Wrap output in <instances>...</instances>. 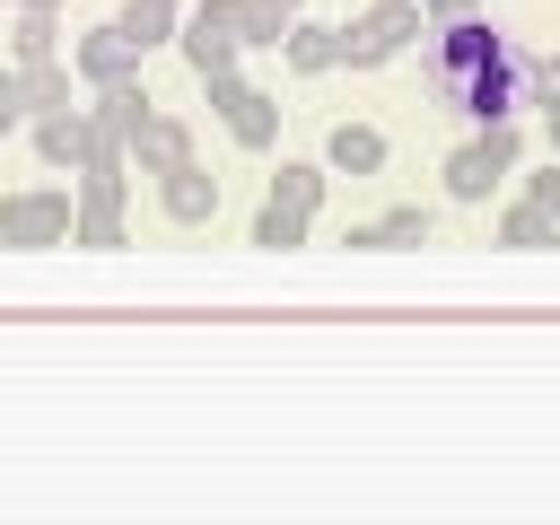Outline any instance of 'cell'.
Returning <instances> with one entry per match:
<instances>
[{
	"label": "cell",
	"instance_id": "52a82bcc",
	"mask_svg": "<svg viewBox=\"0 0 560 525\" xmlns=\"http://www.w3.org/2000/svg\"><path fill=\"white\" fill-rule=\"evenodd\" d=\"M70 70H79L88 88H122V79H140V44H131L122 26H88V35L70 44Z\"/></svg>",
	"mask_w": 560,
	"mask_h": 525
},
{
	"label": "cell",
	"instance_id": "d4e9b609",
	"mask_svg": "<svg viewBox=\"0 0 560 525\" xmlns=\"http://www.w3.org/2000/svg\"><path fill=\"white\" fill-rule=\"evenodd\" d=\"M18 9H26V0H18ZM35 9H61V0H35Z\"/></svg>",
	"mask_w": 560,
	"mask_h": 525
},
{
	"label": "cell",
	"instance_id": "484cf974",
	"mask_svg": "<svg viewBox=\"0 0 560 525\" xmlns=\"http://www.w3.org/2000/svg\"><path fill=\"white\" fill-rule=\"evenodd\" d=\"M551 70H560V52H551Z\"/></svg>",
	"mask_w": 560,
	"mask_h": 525
},
{
	"label": "cell",
	"instance_id": "ba28073f",
	"mask_svg": "<svg viewBox=\"0 0 560 525\" xmlns=\"http://www.w3.org/2000/svg\"><path fill=\"white\" fill-rule=\"evenodd\" d=\"M149 114H158V105H149V88H140V79H122V88H96V96H88V131H96V149H122V158H131V131H140Z\"/></svg>",
	"mask_w": 560,
	"mask_h": 525
},
{
	"label": "cell",
	"instance_id": "ffe728a7",
	"mask_svg": "<svg viewBox=\"0 0 560 525\" xmlns=\"http://www.w3.org/2000/svg\"><path fill=\"white\" fill-rule=\"evenodd\" d=\"M298 0H245V44H289Z\"/></svg>",
	"mask_w": 560,
	"mask_h": 525
},
{
	"label": "cell",
	"instance_id": "603a6c76",
	"mask_svg": "<svg viewBox=\"0 0 560 525\" xmlns=\"http://www.w3.org/2000/svg\"><path fill=\"white\" fill-rule=\"evenodd\" d=\"M429 18H464V9H481V0H420Z\"/></svg>",
	"mask_w": 560,
	"mask_h": 525
},
{
	"label": "cell",
	"instance_id": "7402d4cb",
	"mask_svg": "<svg viewBox=\"0 0 560 525\" xmlns=\"http://www.w3.org/2000/svg\"><path fill=\"white\" fill-rule=\"evenodd\" d=\"M525 192H534V201H542V210H560V158H551V166H542V175H525Z\"/></svg>",
	"mask_w": 560,
	"mask_h": 525
},
{
	"label": "cell",
	"instance_id": "277c9868",
	"mask_svg": "<svg viewBox=\"0 0 560 525\" xmlns=\"http://www.w3.org/2000/svg\"><path fill=\"white\" fill-rule=\"evenodd\" d=\"M175 52L192 61V79L236 70V52H245V0H192L184 26H175Z\"/></svg>",
	"mask_w": 560,
	"mask_h": 525
},
{
	"label": "cell",
	"instance_id": "5b68a950",
	"mask_svg": "<svg viewBox=\"0 0 560 525\" xmlns=\"http://www.w3.org/2000/svg\"><path fill=\"white\" fill-rule=\"evenodd\" d=\"M70 228H79V192L35 184V192H9V201H0V245H18V254H35V245H70Z\"/></svg>",
	"mask_w": 560,
	"mask_h": 525
},
{
	"label": "cell",
	"instance_id": "ac0fdd59",
	"mask_svg": "<svg viewBox=\"0 0 560 525\" xmlns=\"http://www.w3.org/2000/svg\"><path fill=\"white\" fill-rule=\"evenodd\" d=\"M262 201H280V210H306V219H315V201H324V166H298V158H289V166L271 175V192H262Z\"/></svg>",
	"mask_w": 560,
	"mask_h": 525
},
{
	"label": "cell",
	"instance_id": "e0dca14e",
	"mask_svg": "<svg viewBox=\"0 0 560 525\" xmlns=\"http://www.w3.org/2000/svg\"><path fill=\"white\" fill-rule=\"evenodd\" d=\"M499 245H525V254H534V245H560V210H542L534 192H525V201H508V219H499Z\"/></svg>",
	"mask_w": 560,
	"mask_h": 525
},
{
	"label": "cell",
	"instance_id": "9c48e42d",
	"mask_svg": "<svg viewBox=\"0 0 560 525\" xmlns=\"http://www.w3.org/2000/svg\"><path fill=\"white\" fill-rule=\"evenodd\" d=\"M158 201H166V219H175V228H201V219L219 210V175H210L201 158H184V166H166V175H158Z\"/></svg>",
	"mask_w": 560,
	"mask_h": 525
},
{
	"label": "cell",
	"instance_id": "7a4b0ae2",
	"mask_svg": "<svg viewBox=\"0 0 560 525\" xmlns=\"http://www.w3.org/2000/svg\"><path fill=\"white\" fill-rule=\"evenodd\" d=\"M420 35H429V9H420V0H376L368 18L341 26V70H376V61L411 52Z\"/></svg>",
	"mask_w": 560,
	"mask_h": 525
},
{
	"label": "cell",
	"instance_id": "3957f363",
	"mask_svg": "<svg viewBox=\"0 0 560 525\" xmlns=\"http://www.w3.org/2000/svg\"><path fill=\"white\" fill-rule=\"evenodd\" d=\"M516 158H525L516 114H508V122H481V131L446 158V192H455V201H490V184H499V175H516Z\"/></svg>",
	"mask_w": 560,
	"mask_h": 525
},
{
	"label": "cell",
	"instance_id": "8992f818",
	"mask_svg": "<svg viewBox=\"0 0 560 525\" xmlns=\"http://www.w3.org/2000/svg\"><path fill=\"white\" fill-rule=\"evenodd\" d=\"M201 88H210V114L236 131V149H271L280 140V96H262L245 70H210Z\"/></svg>",
	"mask_w": 560,
	"mask_h": 525
},
{
	"label": "cell",
	"instance_id": "d6986e66",
	"mask_svg": "<svg viewBox=\"0 0 560 525\" xmlns=\"http://www.w3.org/2000/svg\"><path fill=\"white\" fill-rule=\"evenodd\" d=\"M26 105H35V114H79V105H70V70H61V61H35V70H26Z\"/></svg>",
	"mask_w": 560,
	"mask_h": 525
},
{
	"label": "cell",
	"instance_id": "7c38bea8",
	"mask_svg": "<svg viewBox=\"0 0 560 525\" xmlns=\"http://www.w3.org/2000/svg\"><path fill=\"white\" fill-rule=\"evenodd\" d=\"M184 158H192V131H184L175 114H149V122L131 131V166H140V175H166V166H184Z\"/></svg>",
	"mask_w": 560,
	"mask_h": 525
},
{
	"label": "cell",
	"instance_id": "5bb4252c",
	"mask_svg": "<svg viewBox=\"0 0 560 525\" xmlns=\"http://www.w3.org/2000/svg\"><path fill=\"white\" fill-rule=\"evenodd\" d=\"M324 166H341V175H376V166H385V131H376V122H332Z\"/></svg>",
	"mask_w": 560,
	"mask_h": 525
},
{
	"label": "cell",
	"instance_id": "9a60e30c",
	"mask_svg": "<svg viewBox=\"0 0 560 525\" xmlns=\"http://www.w3.org/2000/svg\"><path fill=\"white\" fill-rule=\"evenodd\" d=\"M140 52H158V44H175V26H184V0H122V18H114Z\"/></svg>",
	"mask_w": 560,
	"mask_h": 525
},
{
	"label": "cell",
	"instance_id": "2e32d148",
	"mask_svg": "<svg viewBox=\"0 0 560 525\" xmlns=\"http://www.w3.org/2000/svg\"><path fill=\"white\" fill-rule=\"evenodd\" d=\"M280 52H289V70H306V79H315V70H341V26H315V18H298Z\"/></svg>",
	"mask_w": 560,
	"mask_h": 525
},
{
	"label": "cell",
	"instance_id": "4316f807",
	"mask_svg": "<svg viewBox=\"0 0 560 525\" xmlns=\"http://www.w3.org/2000/svg\"><path fill=\"white\" fill-rule=\"evenodd\" d=\"M0 140H9V131H0Z\"/></svg>",
	"mask_w": 560,
	"mask_h": 525
},
{
	"label": "cell",
	"instance_id": "6da1fadb",
	"mask_svg": "<svg viewBox=\"0 0 560 525\" xmlns=\"http://www.w3.org/2000/svg\"><path fill=\"white\" fill-rule=\"evenodd\" d=\"M525 44H508L481 9H464V18H429V52H420V79H429V96L446 105V114H464L472 131L481 122H508L516 105H525Z\"/></svg>",
	"mask_w": 560,
	"mask_h": 525
},
{
	"label": "cell",
	"instance_id": "cb8c5ba5",
	"mask_svg": "<svg viewBox=\"0 0 560 525\" xmlns=\"http://www.w3.org/2000/svg\"><path fill=\"white\" fill-rule=\"evenodd\" d=\"M542 122H551V158H560V96H551V105H542Z\"/></svg>",
	"mask_w": 560,
	"mask_h": 525
},
{
	"label": "cell",
	"instance_id": "83f0119b",
	"mask_svg": "<svg viewBox=\"0 0 560 525\" xmlns=\"http://www.w3.org/2000/svg\"><path fill=\"white\" fill-rule=\"evenodd\" d=\"M9 9H18V0H9Z\"/></svg>",
	"mask_w": 560,
	"mask_h": 525
},
{
	"label": "cell",
	"instance_id": "8fae6325",
	"mask_svg": "<svg viewBox=\"0 0 560 525\" xmlns=\"http://www.w3.org/2000/svg\"><path fill=\"white\" fill-rule=\"evenodd\" d=\"M35 158H44V166H70V175H79V166L96 158L88 105H79V114H35Z\"/></svg>",
	"mask_w": 560,
	"mask_h": 525
},
{
	"label": "cell",
	"instance_id": "44dd1931",
	"mask_svg": "<svg viewBox=\"0 0 560 525\" xmlns=\"http://www.w3.org/2000/svg\"><path fill=\"white\" fill-rule=\"evenodd\" d=\"M26 114H35V105H26V70L9 61V70H0V131H18Z\"/></svg>",
	"mask_w": 560,
	"mask_h": 525
},
{
	"label": "cell",
	"instance_id": "4fadbf2b",
	"mask_svg": "<svg viewBox=\"0 0 560 525\" xmlns=\"http://www.w3.org/2000/svg\"><path fill=\"white\" fill-rule=\"evenodd\" d=\"M52 52H61V9H35V0H26L18 26H9V61L35 70V61H52Z\"/></svg>",
	"mask_w": 560,
	"mask_h": 525
},
{
	"label": "cell",
	"instance_id": "30bf717a",
	"mask_svg": "<svg viewBox=\"0 0 560 525\" xmlns=\"http://www.w3.org/2000/svg\"><path fill=\"white\" fill-rule=\"evenodd\" d=\"M341 245H350V254H394V245H429V210H420V201H394V210L359 219V228H350Z\"/></svg>",
	"mask_w": 560,
	"mask_h": 525
}]
</instances>
